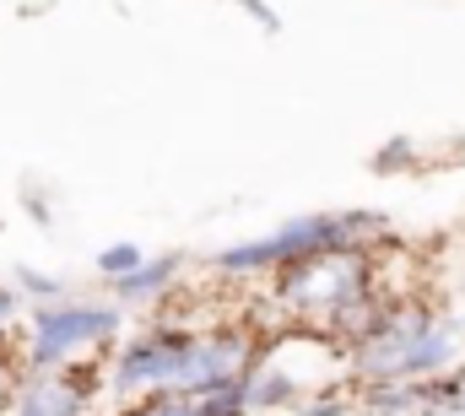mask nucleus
<instances>
[{
    "instance_id": "nucleus-6",
    "label": "nucleus",
    "mask_w": 465,
    "mask_h": 416,
    "mask_svg": "<svg viewBox=\"0 0 465 416\" xmlns=\"http://www.w3.org/2000/svg\"><path fill=\"white\" fill-rule=\"evenodd\" d=\"M104 390L98 362H71V368H49V373H27L11 395V416H87Z\"/></svg>"
},
{
    "instance_id": "nucleus-4",
    "label": "nucleus",
    "mask_w": 465,
    "mask_h": 416,
    "mask_svg": "<svg viewBox=\"0 0 465 416\" xmlns=\"http://www.w3.org/2000/svg\"><path fill=\"white\" fill-rule=\"evenodd\" d=\"M195 330L190 324H173V319H157L146 324L109 368V390L119 401H141V395H163L173 390V373H179V357L190 352Z\"/></svg>"
},
{
    "instance_id": "nucleus-3",
    "label": "nucleus",
    "mask_w": 465,
    "mask_h": 416,
    "mask_svg": "<svg viewBox=\"0 0 465 416\" xmlns=\"http://www.w3.org/2000/svg\"><path fill=\"white\" fill-rule=\"evenodd\" d=\"M373 287V265L362 249H336V254H314V260H298L287 271H276V298L282 309L298 313V319H331V313L351 303L357 292Z\"/></svg>"
},
{
    "instance_id": "nucleus-11",
    "label": "nucleus",
    "mask_w": 465,
    "mask_h": 416,
    "mask_svg": "<svg viewBox=\"0 0 465 416\" xmlns=\"http://www.w3.org/2000/svg\"><path fill=\"white\" fill-rule=\"evenodd\" d=\"M141 260H146V249H141V243H130V238H119V243H109V249L98 254V271H104L109 282H119V276H130Z\"/></svg>"
},
{
    "instance_id": "nucleus-12",
    "label": "nucleus",
    "mask_w": 465,
    "mask_h": 416,
    "mask_svg": "<svg viewBox=\"0 0 465 416\" xmlns=\"http://www.w3.org/2000/svg\"><path fill=\"white\" fill-rule=\"evenodd\" d=\"M406 163H411V141H401V135H395V141H384V146H379V157H373V163H368V168H373V173H384V179H390V173H401V168H406Z\"/></svg>"
},
{
    "instance_id": "nucleus-2",
    "label": "nucleus",
    "mask_w": 465,
    "mask_h": 416,
    "mask_svg": "<svg viewBox=\"0 0 465 416\" xmlns=\"http://www.w3.org/2000/svg\"><path fill=\"white\" fill-rule=\"evenodd\" d=\"M119 335V309L114 303H49L33 309L27 324V346H22V373H49V368H71L82 362V352L109 346Z\"/></svg>"
},
{
    "instance_id": "nucleus-7",
    "label": "nucleus",
    "mask_w": 465,
    "mask_h": 416,
    "mask_svg": "<svg viewBox=\"0 0 465 416\" xmlns=\"http://www.w3.org/2000/svg\"><path fill=\"white\" fill-rule=\"evenodd\" d=\"M179 271H184V254H152V260H141L130 276H119L109 287H114L119 303H157V298H168L179 287Z\"/></svg>"
},
{
    "instance_id": "nucleus-16",
    "label": "nucleus",
    "mask_w": 465,
    "mask_h": 416,
    "mask_svg": "<svg viewBox=\"0 0 465 416\" xmlns=\"http://www.w3.org/2000/svg\"><path fill=\"white\" fill-rule=\"evenodd\" d=\"M238 5H243V11H249V16H254L260 27H265V33H276V11H271L265 0H238Z\"/></svg>"
},
{
    "instance_id": "nucleus-9",
    "label": "nucleus",
    "mask_w": 465,
    "mask_h": 416,
    "mask_svg": "<svg viewBox=\"0 0 465 416\" xmlns=\"http://www.w3.org/2000/svg\"><path fill=\"white\" fill-rule=\"evenodd\" d=\"M11 292H16V298H33L38 309L71 298V287H65L60 276H44V271H33V265H16V287H11Z\"/></svg>"
},
{
    "instance_id": "nucleus-8",
    "label": "nucleus",
    "mask_w": 465,
    "mask_h": 416,
    "mask_svg": "<svg viewBox=\"0 0 465 416\" xmlns=\"http://www.w3.org/2000/svg\"><path fill=\"white\" fill-rule=\"evenodd\" d=\"M362 416H422L428 411V379L411 384H362Z\"/></svg>"
},
{
    "instance_id": "nucleus-5",
    "label": "nucleus",
    "mask_w": 465,
    "mask_h": 416,
    "mask_svg": "<svg viewBox=\"0 0 465 416\" xmlns=\"http://www.w3.org/2000/svg\"><path fill=\"white\" fill-rule=\"evenodd\" d=\"M260 357V341L243 330V324H217V330H195L190 352L179 357V373H173V395H217L238 384Z\"/></svg>"
},
{
    "instance_id": "nucleus-10",
    "label": "nucleus",
    "mask_w": 465,
    "mask_h": 416,
    "mask_svg": "<svg viewBox=\"0 0 465 416\" xmlns=\"http://www.w3.org/2000/svg\"><path fill=\"white\" fill-rule=\"evenodd\" d=\"M119 416H206V406H201L195 395H173V390H163V395H141V401H130Z\"/></svg>"
},
{
    "instance_id": "nucleus-15",
    "label": "nucleus",
    "mask_w": 465,
    "mask_h": 416,
    "mask_svg": "<svg viewBox=\"0 0 465 416\" xmlns=\"http://www.w3.org/2000/svg\"><path fill=\"white\" fill-rule=\"evenodd\" d=\"M16 309H22V298H16L11 287H0V335H5L11 324H16Z\"/></svg>"
},
{
    "instance_id": "nucleus-1",
    "label": "nucleus",
    "mask_w": 465,
    "mask_h": 416,
    "mask_svg": "<svg viewBox=\"0 0 465 416\" xmlns=\"http://www.w3.org/2000/svg\"><path fill=\"white\" fill-rule=\"evenodd\" d=\"M384 233H390V216H384V211H309V216L282 222V227L265 233V238L217 249L212 265H217L223 276H271V271H287V265L314 260V254L368 249V243L384 238Z\"/></svg>"
},
{
    "instance_id": "nucleus-14",
    "label": "nucleus",
    "mask_w": 465,
    "mask_h": 416,
    "mask_svg": "<svg viewBox=\"0 0 465 416\" xmlns=\"http://www.w3.org/2000/svg\"><path fill=\"white\" fill-rule=\"evenodd\" d=\"M292 416H351V406L341 395H314V401H303Z\"/></svg>"
},
{
    "instance_id": "nucleus-13",
    "label": "nucleus",
    "mask_w": 465,
    "mask_h": 416,
    "mask_svg": "<svg viewBox=\"0 0 465 416\" xmlns=\"http://www.w3.org/2000/svg\"><path fill=\"white\" fill-rule=\"evenodd\" d=\"M16 357L5 352V335H0V416H5V406H11V395H16Z\"/></svg>"
}]
</instances>
